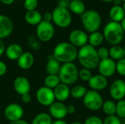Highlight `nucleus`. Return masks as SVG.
I'll return each mask as SVG.
<instances>
[{
  "mask_svg": "<svg viewBox=\"0 0 125 124\" xmlns=\"http://www.w3.org/2000/svg\"><path fill=\"white\" fill-rule=\"evenodd\" d=\"M77 59L83 68L90 70L97 68L100 61L97 55V49L89 44L80 48L78 51Z\"/></svg>",
  "mask_w": 125,
  "mask_h": 124,
  "instance_id": "nucleus-1",
  "label": "nucleus"
},
{
  "mask_svg": "<svg viewBox=\"0 0 125 124\" xmlns=\"http://www.w3.org/2000/svg\"><path fill=\"white\" fill-rule=\"evenodd\" d=\"M78 49L69 42L58 43L53 51V57L60 63H73L78 57Z\"/></svg>",
  "mask_w": 125,
  "mask_h": 124,
  "instance_id": "nucleus-2",
  "label": "nucleus"
},
{
  "mask_svg": "<svg viewBox=\"0 0 125 124\" xmlns=\"http://www.w3.org/2000/svg\"><path fill=\"white\" fill-rule=\"evenodd\" d=\"M103 34L104 39L113 46L118 45L122 42L125 31L120 23L111 21L105 26Z\"/></svg>",
  "mask_w": 125,
  "mask_h": 124,
  "instance_id": "nucleus-3",
  "label": "nucleus"
},
{
  "mask_svg": "<svg viewBox=\"0 0 125 124\" xmlns=\"http://www.w3.org/2000/svg\"><path fill=\"white\" fill-rule=\"evenodd\" d=\"M81 20L84 30L89 33L98 31L102 23L100 13L93 10H86L81 15Z\"/></svg>",
  "mask_w": 125,
  "mask_h": 124,
  "instance_id": "nucleus-4",
  "label": "nucleus"
},
{
  "mask_svg": "<svg viewBox=\"0 0 125 124\" xmlns=\"http://www.w3.org/2000/svg\"><path fill=\"white\" fill-rule=\"evenodd\" d=\"M78 72L77 66L73 62L63 64L58 74L61 83L67 86L74 84L78 80Z\"/></svg>",
  "mask_w": 125,
  "mask_h": 124,
  "instance_id": "nucleus-5",
  "label": "nucleus"
},
{
  "mask_svg": "<svg viewBox=\"0 0 125 124\" xmlns=\"http://www.w3.org/2000/svg\"><path fill=\"white\" fill-rule=\"evenodd\" d=\"M52 21L59 28H67L72 23V15L67 8L57 6L52 12Z\"/></svg>",
  "mask_w": 125,
  "mask_h": 124,
  "instance_id": "nucleus-6",
  "label": "nucleus"
},
{
  "mask_svg": "<svg viewBox=\"0 0 125 124\" xmlns=\"http://www.w3.org/2000/svg\"><path fill=\"white\" fill-rule=\"evenodd\" d=\"M83 102L88 110L97 111L102 108L104 101L100 92L94 90H89L83 98Z\"/></svg>",
  "mask_w": 125,
  "mask_h": 124,
  "instance_id": "nucleus-7",
  "label": "nucleus"
},
{
  "mask_svg": "<svg viewBox=\"0 0 125 124\" xmlns=\"http://www.w3.org/2000/svg\"><path fill=\"white\" fill-rule=\"evenodd\" d=\"M55 29L52 23L42 20L36 28L37 38L42 42H48L54 36Z\"/></svg>",
  "mask_w": 125,
  "mask_h": 124,
  "instance_id": "nucleus-8",
  "label": "nucleus"
},
{
  "mask_svg": "<svg viewBox=\"0 0 125 124\" xmlns=\"http://www.w3.org/2000/svg\"><path fill=\"white\" fill-rule=\"evenodd\" d=\"M36 98L38 103L45 107L51 106L56 100L53 91L45 86L38 88L36 93Z\"/></svg>",
  "mask_w": 125,
  "mask_h": 124,
  "instance_id": "nucleus-9",
  "label": "nucleus"
},
{
  "mask_svg": "<svg viewBox=\"0 0 125 124\" xmlns=\"http://www.w3.org/2000/svg\"><path fill=\"white\" fill-rule=\"evenodd\" d=\"M109 94L111 97L116 101L124 99L125 97V81L122 79L115 80L110 86Z\"/></svg>",
  "mask_w": 125,
  "mask_h": 124,
  "instance_id": "nucleus-10",
  "label": "nucleus"
},
{
  "mask_svg": "<svg viewBox=\"0 0 125 124\" xmlns=\"http://www.w3.org/2000/svg\"><path fill=\"white\" fill-rule=\"evenodd\" d=\"M4 117L10 122L21 120L24 114L23 107L16 103H12L8 105L4 111Z\"/></svg>",
  "mask_w": 125,
  "mask_h": 124,
  "instance_id": "nucleus-11",
  "label": "nucleus"
},
{
  "mask_svg": "<svg viewBox=\"0 0 125 124\" xmlns=\"http://www.w3.org/2000/svg\"><path fill=\"white\" fill-rule=\"evenodd\" d=\"M89 35L85 31L75 29L70 33L69 42L75 48H81L88 44Z\"/></svg>",
  "mask_w": 125,
  "mask_h": 124,
  "instance_id": "nucleus-12",
  "label": "nucleus"
},
{
  "mask_svg": "<svg viewBox=\"0 0 125 124\" xmlns=\"http://www.w3.org/2000/svg\"><path fill=\"white\" fill-rule=\"evenodd\" d=\"M99 74L104 76L105 77H111L116 72V61L108 58L106 59L100 60L97 67Z\"/></svg>",
  "mask_w": 125,
  "mask_h": 124,
  "instance_id": "nucleus-13",
  "label": "nucleus"
},
{
  "mask_svg": "<svg viewBox=\"0 0 125 124\" xmlns=\"http://www.w3.org/2000/svg\"><path fill=\"white\" fill-rule=\"evenodd\" d=\"M49 115L56 120H63L67 115V106L60 102H54L49 106Z\"/></svg>",
  "mask_w": 125,
  "mask_h": 124,
  "instance_id": "nucleus-14",
  "label": "nucleus"
},
{
  "mask_svg": "<svg viewBox=\"0 0 125 124\" xmlns=\"http://www.w3.org/2000/svg\"><path fill=\"white\" fill-rule=\"evenodd\" d=\"M13 88L18 94L22 96L25 94L29 93L31 90V85L29 80L26 77L18 76L14 80Z\"/></svg>",
  "mask_w": 125,
  "mask_h": 124,
  "instance_id": "nucleus-15",
  "label": "nucleus"
},
{
  "mask_svg": "<svg viewBox=\"0 0 125 124\" xmlns=\"http://www.w3.org/2000/svg\"><path fill=\"white\" fill-rule=\"evenodd\" d=\"M108 78L100 74L92 75L91 79L88 81V85L91 90H94L98 92L105 89L108 86Z\"/></svg>",
  "mask_w": 125,
  "mask_h": 124,
  "instance_id": "nucleus-16",
  "label": "nucleus"
},
{
  "mask_svg": "<svg viewBox=\"0 0 125 124\" xmlns=\"http://www.w3.org/2000/svg\"><path fill=\"white\" fill-rule=\"evenodd\" d=\"M13 31L12 20L5 15H0V39L9 37Z\"/></svg>",
  "mask_w": 125,
  "mask_h": 124,
  "instance_id": "nucleus-17",
  "label": "nucleus"
},
{
  "mask_svg": "<svg viewBox=\"0 0 125 124\" xmlns=\"http://www.w3.org/2000/svg\"><path fill=\"white\" fill-rule=\"evenodd\" d=\"M55 99L57 102H64L70 96V89L69 86H67L63 83L58 85L53 90Z\"/></svg>",
  "mask_w": 125,
  "mask_h": 124,
  "instance_id": "nucleus-18",
  "label": "nucleus"
},
{
  "mask_svg": "<svg viewBox=\"0 0 125 124\" xmlns=\"http://www.w3.org/2000/svg\"><path fill=\"white\" fill-rule=\"evenodd\" d=\"M23 53V48L19 44L12 43L7 47L4 53L8 59L11 61H17Z\"/></svg>",
  "mask_w": 125,
  "mask_h": 124,
  "instance_id": "nucleus-19",
  "label": "nucleus"
},
{
  "mask_svg": "<svg viewBox=\"0 0 125 124\" xmlns=\"http://www.w3.org/2000/svg\"><path fill=\"white\" fill-rule=\"evenodd\" d=\"M18 66L24 70L30 69L34 63V57L30 52H23L17 60Z\"/></svg>",
  "mask_w": 125,
  "mask_h": 124,
  "instance_id": "nucleus-20",
  "label": "nucleus"
},
{
  "mask_svg": "<svg viewBox=\"0 0 125 124\" xmlns=\"http://www.w3.org/2000/svg\"><path fill=\"white\" fill-rule=\"evenodd\" d=\"M61 63L59 62L53 56V54L48 56L46 65H45V70L48 75H58L60 68H61Z\"/></svg>",
  "mask_w": 125,
  "mask_h": 124,
  "instance_id": "nucleus-21",
  "label": "nucleus"
},
{
  "mask_svg": "<svg viewBox=\"0 0 125 124\" xmlns=\"http://www.w3.org/2000/svg\"><path fill=\"white\" fill-rule=\"evenodd\" d=\"M25 20L31 26H37L42 20V15L37 10L27 11L25 14Z\"/></svg>",
  "mask_w": 125,
  "mask_h": 124,
  "instance_id": "nucleus-22",
  "label": "nucleus"
},
{
  "mask_svg": "<svg viewBox=\"0 0 125 124\" xmlns=\"http://www.w3.org/2000/svg\"><path fill=\"white\" fill-rule=\"evenodd\" d=\"M109 15L112 21L121 23V21L125 18V12L122 6L114 5L109 11Z\"/></svg>",
  "mask_w": 125,
  "mask_h": 124,
  "instance_id": "nucleus-23",
  "label": "nucleus"
},
{
  "mask_svg": "<svg viewBox=\"0 0 125 124\" xmlns=\"http://www.w3.org/2000/svg\"><path fill=\"white\" fill-rule=\"evenodd\" d=\"M104 37L103 34L97 31L92 33H90V34L89 35V38H88V44L92 45L94 48H97L100 46L103 41H104Z\"/></svg>",
  "mask_w": 125,
  "mask_h": 124,
  "instance_id": "nucleus-24",
  "label": "nucleus"
},
{
  "mask_svg": "<svg viewBox=\"0 0 125 124\" xmlns=\"http://www.w3.org/2000/svg\"><path fill=\"white\" fill-rule=\"evenodd\" d=\"M69 9L74 14L81 15L86 11V5L82 0H72L69 4Z\"/></svg>",
  "mask_w": 125,
  "mask_h": 124,
  "instance_id": "nucleus-25",
  "label": "nucleus"
},
{
  "mask_svg": "<svg viewBox=\"0 0 125 124\" xmlns=\"http://www.w3.org/2000/svg\"><path fill=\"white\" fill-rule=\"evenodd\" d=\"M109 58L115 61H117L123 58H125V50L124 48L118 45H113L109 49Z\"/></svg>",
  "mask_w": 125,
  "mask_h": 124,
  "instance_id": "nucleus-26",
  "label": "nucleus"
},
{
  "mask_svg": "<svg viewBox=\"0 0 125 124\" xmlns=\"http://www.w3.org/2000/svg\"><path fill=\"white\" fill-rule=\"evenodd\" d=\"M61 83L58 75H48L44 79V86L53 90L58 85Z\"/></svg>",
  "mask_w": 125,
  "mask_h": 124,
  "instance_id": "nucleus-27",
  "label": "nucleus"
},
{
  "mask_svg": "<svg viewBox=\"0 0 125 124\" xmlns=\"http://www.w3.org/2000/svg\"><path fill=\"white\" fill-rule=\"evenodd\" d=\"M51 116L46 113H41L37 115L32 120L31 124H52Z\"/></svg>",
  "mask_w": 125,
  "mask_h": 124,
  "instance_id": "nucleus-28",
  "label": "nucleus"
},
{
  "mask_svg": "<svg viewBox=\"0 0 125 124\" xmlns=\"http://www.w3.org/2000/svg\"><path fill=\"white\" fill-rule=\"evenodd\" d=\"M88 90L86 88L81 85H78L70 89V96L74 99H81L86 95Z\"/></svg>",
  "mask_w": 125,
  "mask_h": 124,
  "instance_id": "nucleus-29",
  "label": "nucleus"
},
{
  "mask_svg": "<svg viewBox=\"0 0 125 124\" xmlns=\"http://www.w3.org/2000/svg\"><path fill=\"white\" fill-rule=\"evenodd\" d=\"M116 103H115L113 100H106L103 102L101 109L105 114L109 116L116 115Z\"/></svg>",
  "mask_w": 125,
  "mask_h": 124,
  "instance_id": "nucleus-30",
  "label": "nucleus"
},
{
  "mask_svg": "<svg viewBox=\"0 0 125 124\" xmlns=\"http://www.w3.org/2000/svg\"><path fill=\"white\" fill-rule=\"evenodd\" d=\"M116 115L119 118H125V100H119L116 103Z\"/></svg>",
  "mask_w": 125,
  "mask_h": 124,
  "instance_id": "nucleus-31",
  "label": "nucleus"
},
{
  "mask_svg": "<svg viewBox=\"0 0 125 124\" xmlns=\"http://www.w3.org/2000/svg\"><path fill=\"white\" fill-rule=\"evenodd\" d=\"M27 44H28V46L31 48L32 50H40V41L34 37V36H30L28 37L27 39Z\"/></svg>",
  "mask_w": 125,
  "mask_h": 124,
  "instance_id": "nucleus-32",
  "label": "nucleus"
},
{
  "mask_svg": "<svg viewBox=\"0 0 125 124\" xmlns=\"http://www.w3.org/2000/svg\"><path fill=\"white\" fill-rule=\"evenodd\" d=\"M92 77V73L90 69L82 68L78 72V78H80L82 81L88 82Z\"/></svg>",
  "mask_w": 125,
  "mask_h": 124,
  "instance_id": "nucleus-33",
  "label": "nucleus"
},
{
  "mask_svg": "<svg viewBox=\"0 0 125 124\" xmlns=\"http://www.w3.org/2000/svg\"><path fill=\"white\" fill-rule=\"evenodd\" d=\"M38 6V0H24L23 7L27 11L35 10Z\"/></svg>",
  "mask_w": 125,
  "mask_h": 124,
  "instance_id": "nucleus-34",
  "label": "nucleus"
},
{
  "mask_svg": "<svg viewBox=\"0 0 125 124\" xmlns=\"http://www.w3.org/2000/svg\"><path fill=\"white\" fill-rule=\"evenodd\" d=\"M116 72L121 75L125 76V58H123L116 62Z\"/></svg>",
  "mask_w": 125,
  "mask_h": 124,
  "instance_id": "nucleus-35",
  "label": "nucleus"
},
{
  "mask_svg": "<svg viewBox=\"0 0 125 124\" xmlns=\"http://www.w3.org/2000/svg\"><path fill=\"white\" fill-rule=\"evenodd\" d=\"M97 52L100 60H103L109 58V50L105 47H100L97 50Z\"/></svg>",
  "mask_w": 125,
  "mask_h": 124,
  "instance_id": "nucleus-36",
  "label": "nucleus"
},
{
  "mask_svg": "<svg viewBox=\"0 0 125 124\" xmlns=\"http://www.w3.org/2000/svg\"><path fill=\"white\" fill-rule=\"evenodd\" d=\"M103 124H122V121L116 115L107 116L103 121Z\"/></svg>",
  "mask_w": 125,
  "mask_h": 124,
  "instance_id": "nucleus-37",
  "label": "nucleus"
},
{
  "mask_svg": "<svg viewBox=\"0 0 125 124\" xmlns=\"http://www.w3.org/2000/svg\"><path fill=\"white\" fill-rule=\"evenodd\" d=\"M83 124H103V121L98 116L91 115L84 121Z\"/></svg>",
  "mask_w": 125,
  "mask_h": 124,
  "instance_id": "nucleus-38",
  "label": "nucleus"
},
{
  "mask_svg": "<svg viewBox=\"0 0 125 124\" xmlns=\"http://www.w3.org/2000/svg\"><path fill=\"white\" fill-rule=\"evenodd\" d=\"M7 67L6 64L4 61H0V77L4 75L7 73Z\"/></svg>",
  "mask_w": 125,
  "mask_h": 124,
  "instance_id": "nucleus-39",
  "label": "nucleus"
},
{
  "mask_svg": "<svg viewBox=\"0 0 125 124\" xmlns=\"http://www.w3.org/2000/svg\"><path fill=\"white\" fill-rule=\"evenodd\" d=\"M52 20H53L52 12H45V13L42 15V20L46 21V22H50V23H51Z\"/></svg>",
  "mask_w": 125,
  "mask_h": 124,
  "instance_id": "nucleus-40",
  "label": "nucleus"
},
{
  "mask_svg": "<svg viewBox=\"0 0 125 124\" xmlns=\"http://www.w3.org/2000/svg\"><path fill=\"white\" fill-rule=\"evenodd\" d=\"M31 95L29 94V93L25 94H23V95L21 96V100L25 104L29 103L31 102Z\"/></svg>",
  "mask_w": 125,
  "mask_h": 124,
  "instance_id": "nucleus-41",
  "label": "nucleus"
},
{
  "mask_svg": "<svg viewBox=\"0 0 125 124\" xmlns=\"http://www.w3.org/2000/svg\"><path fill=\"white\" fill-rule=\"evenodd\" d=\"M75 110H76V108L74 105H69L67 106V114H73L75 113Z\"/></svg>",
  "mask_w": 125,
  "mask_h": 124,
  "instance_id": "nucleus-42",
  "label": "nucleus"
},
{
  "mask_svg": "<svg viewBox=\"0 0 125 124\" xmlns=\"http://www.w3.org/2000/svg\"><path fill=\"white\" fill-rule=\"evenodd\" d=\"M69 4H70V2H68L67 0H59L58 6L64 7V8H67V7H69Z\"/></svg>",
  "mask_w": 125,
  "mask_h": 124,
  "instance_id": "nucleus-43",
  "label": "nucleus"
},
{
  "mask_svg": "<svg viewBox=\"0 0 125 124\" xmlns=\"http://www.w3.org/2000/svg\"><path fill=\"white\" fill-rule=\"evenodd\" d=\"M5 46L1 39H0V56H1L5 53Z\"/></svg>",
  "mask_w": 125,
  "mask_h": 124,
  "instance_id": "nucleus-44",
  "label": "nucleus"
},
{
  "mask_svg": "<svg viewBox=\"0 0 125 124\" xmlns=\"http://www.w3.org/2000/svg\"><path fill=\"white\" fill-rule=\"evenodd\" d=\"M0 1L4 5H11L14 3L15 0H0Z\"/></svg>",
  "mask_w": 125,
  "mask_h": 124,
  "instance_id": "nucleus-45",
  "label": "nucleus"
},
{
  "mask_svg": "<svg viewBox=\"0 0 125 124\" xmlns=\"http://www.w3.org/2000/svg\"><path fill=\"white\" fill-rule=\"evenodd\" d=\"M9 124H29L28 122H26V121L24 120H18V121H12V122H10Z\"/></svg>",
  "mask_w": 125,
  "mask_h": 124,
  "instance_id": "nucleus-46",
  "label": "nucleus"
},
{
  "mask_svg": "<svg viewBox=\"0 0 125 124\" xmlns=\"http://www.w3.org/2000/svg\"><path fill=\"white\" fill-rule=\"evenodd\" d=\"M52 124H67V123L64 120H56L53 121Z\"/></svg>",
  "mask_w": 125,
  "mask_h": 124,
  "instance_id": "nucleus-47",
  "label": "nucleus"
},
{
  "mask_svg": "<svg viewBox=\"0 0 125 124\" xmlns=\"http://www.w3.org/2000/svg\"><path fill=\"white\" fill-rule=\"evenodd\" d=\"M120 24H121V26H122V29H123L124 31L125 32V18L121 21Z\"/></svg>",
  "mask_w": 125,
  "mask_h": 124,
  "instance_id": "nucleus-48",
  "label": "nucleus"
},
{
  "mask_svg": "<svg viewBox=\"0 0 125 124\" xmlns=\"http://www.w3.org/2000/svg\"><path fill=\"white\" fill-rule=\"evenodd\" d=\"M70 124H82V123H81V122H79V121H75V122L71 123Z\"/></svg>",
  "mask_w": 125,
  "mask_h": 124,
  "instance_id": "nucleus-49",
  "label": "nucleus"
},
{
  "mask_svg": "<svg viewBox=\"0 0 125 124\" xmlns=\"http://www.w3.org/2000/svg\"><path fill=\"white\" fill-rule=\"evenodd\" d=\"M104 2H111V1H114V0H101Z\"/></svg>",
  "mask_w": 125,
  "mask_h": 124,
  "instance_id": "nucleus-50",
  "label": "nucleus"
},
{
  "mask_svg": "<svg viewBox=\"0 0 125 124\" xmlns=\"http://www.w3.org/2000/svg\"><path fill=\"white\" fill-rule=\"evenodd\" d=\"M122 7H123V9H124V10H125V1L123 2V5H122Z\"/></svg>",
  "mask_w": 125,
  "mask_h": 124,
  "instance_id": "nucleus-51",
  "label": "nucleus"
},
{
  "mask_svg": "<svg viewBox=\"0 0 125 124\" xmlns=\"http://www.w3.org/2000/svg\"><path fill=\"white\" fill-rule=\"evenodd\" d=\"M123 48H124V50H125V46H124Z\"/></svg>",
  "mask_w": 125,
  "mask_h": 124,
  "instance_id": "nucleus-52",
  "label": "nucleus"
},
{
  "mask_svg": "<svg viewBox=\"0 0 125 124\" xmlns=\"http://www.w3.org/2000/svg\"><path fill=\"white\" fill-rule=\"evenodd\" d=\"M120 1H123V2H124V1H125V0H120Z\"/></svg>",
  "mask_w": 125,
  "mask_h": 124,
  "instance_id": "nucleus-53",
  "label": "nucleus"
},
{
  "mask_svg": "<svg viewBox=\"0 0 125 124\" xmlns=\"http://www.w3.org/2000/svg\"></svg>",
  "mask_w": 125,
  "mask_h": 124,
  "instance_id": "nucleus-54",
  "label": "nucleus"
}]
</instances>
